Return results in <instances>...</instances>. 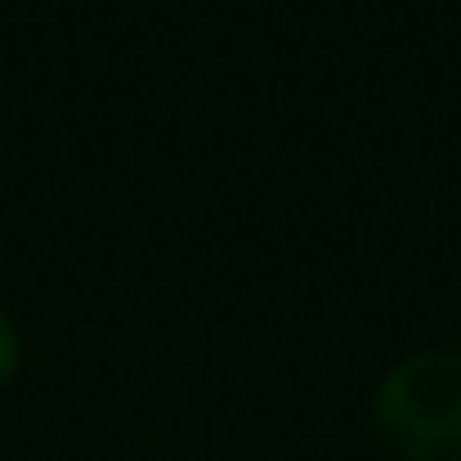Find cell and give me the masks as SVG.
Masks as SVG:
<instances>
[{
    "label": "cell",
    "mask_w": 461,
    "mask_h": 461,
    "mask_svg": "<svg viewBox=\"0 0 461 461\" xmlns=\"http://www.w3.org/2000/svg\"><path fill=\"white\" fill-rule=\"evenodd\" d=\"M14 372H18V327L0 309V385H9Z\"/></svg>",
    "instance_id": "7a4b0ae2"
},
{
    "label": "cell",
    "mask_w": 461,
    "mask_h": 461,
    "mask_svg": "<svg viewBox=\"0 0 461 461\" xmlns=\"http://www.w3.org/2000/svg\"><path fill=\"white\" fill-rule=\"evenodd\" d=\"M376 430L408 461H461V349L403 358L376 390Z\"/></svg>",
    "instance_id": "6da1fadb"
}]
</instances>
